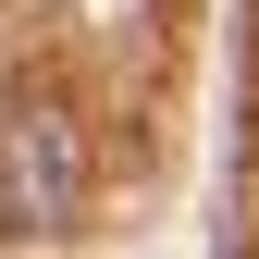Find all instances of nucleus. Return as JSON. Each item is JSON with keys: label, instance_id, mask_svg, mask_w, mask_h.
Here are the masks:
<instances>
[{"label": "nucleus", "instance_id": "obj_1", "mask_svg": "<svg viewBox=\"0 0 259 259\" xmlns=\"http://www.w3.org/2000/svg\"><path fill=\"white\" fill-rule=\"evenodd\" d=\"M87 198V148L62 111H13L0 123V235H62Z\"/></svg>", "mask_w": 259, "mask_h": 259}]
</instances>
